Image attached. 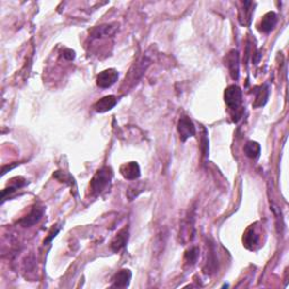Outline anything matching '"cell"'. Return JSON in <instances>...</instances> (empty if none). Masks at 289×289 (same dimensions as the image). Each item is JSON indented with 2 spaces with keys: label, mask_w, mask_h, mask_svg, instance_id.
<instances>
[{
  "label": "cell",
  "mask_w": 289,
  "mask_h": 289,
  "mask_svg": "<svg viewBox=\"0 0 289 289\" xmlns=\"http://www.w3.org/2000/svg\"><path fill=\"white\" fill-rule=\"evenodd\" d=\"M64 57L66 58L67 60H74L75 59V51H72L70 49H64Z\"/></svg>",
  "instance_id": "20"
},
{
  "label": "cell",
  "mask_w": 289,
  "mask_h": 289,
  "mask_svg": "<svg viewBox=\"0 0 289 289\" xmlns=\"http://www.w3.org/2000/svg\"><path fill=\"white\" fill-rule=\"evenodd\" d=\"M207 262H206V267L204 268L205 273L211 274L216 273L217 269V257L215 256V249L214 245H210V249H209V253L207 256Z\"/></svg>",
  "instance_id": "18"
},
{
  "label": "cell",
  "mask_w": 289,
  "mask_h": 289,
  "mask_svg": "<svg viewBox=\"0 0 289 289\" xmlns=\"http://www.w3.org/2000/svg\"><path fill=\"white\" fill-rule=\"evenodd\" d=\"M120 173L122 174V177L127 178V180L135 181L140 177V166L137 161H129L121 165L120 167Z\"/></svg>",
  "instance_id": "7"
},
{
  "label": "cell",
  "mask_w": 289,
  "mask_h": 289,
  "mask_svg": "<svg viewBox=\"0 0 289 289\" xmlns=\"http://www.w3.org/2000/svg\"><path fill=\"white\" fill-rule=\"evenodd\" d=\"M129 239V228L128 227H125L121 230H119L118 234L114 236V239L112 240L111 242V250L113 252H119L121 251L123 247L127 245Z\"/></svg>",
  "instance_id": "9"
},
{
  "label": "cell",
  "mask_w": 289,
  "mask_h": 289,
  "mask_svg": "<svg viewBox=\"0 0 289 289\" xmlns=\"http://www.w3.org/2000/svg\"><path fill=\"white\" fill-rule=\"evenodd\" d=\"M116 104H118V98L114 95H108L96 102L94 106H93V109L98 113H104L112 110Z\"/></svg>",
  "instance_id": "10"
},
{
  "label": "cell",
  "mask_w": 289,
  "mask_h": 289,
  "mask_svg": "<svg viewBox=\"0 0 289 289\" xmlns=\"http://www.w3.org/2000/svg\"><path fill=\"white\" fill-rule=\"evenodd\" d=\"M252 5H253V2H251V1L243 2L244 7H243V9L240 10V14H239V19H240L241 25H243V26L250 25L251 17H252V14H253V9L251 8V6Z\"/></svg>",
  "instance_id": "16"
},
{
  "label": "cell",
  "mask_w": 289,
  "mask_h": 289,
  "mask_svg": "<svg viewBox=\"0 0 289 289\" xmlns=\"http://www.w3.org/2000/svg\"><path fill=\"white\" fill-rule=\"evenodd\" d=\"M116 24H104V25L96 26L91 31L93 39H101L104 36H112L116 31Z\"/></svg>",
  "instance_id": "11"
},
{
  "label": "cell",
  "mask_w": 289,
  "mask_h": 289,
  "mask_svg": "<svg viewBox=\"0 0 289 289\" xmlns=\"http://www.w3.org/2000/svg\"><path fill=\"white\" fill-rule=\"evenodd\" d=\"M278 20L277 14L274 12H269L262 17L260 23V31L263 33H270L274 29Z\"/></svg>",
  "instance_id": "12"
},
{
  "label": "cell",
  "mask_w": 289,
  "mask_h": 289,
  "mask_svg": "<svg viewBox=\"0 0 289 289\" xmlns=\"http://www.w3.org/2000/svg\"><path fill=\"white\" fill-rule=\"evenodd\" d=\"M199 257V249L198 247H190L187 252H185V261L190 264V266H193V264L197 262Z\"/></svg>",
  "instance_id": "19"
},
{
  "label": "cell",
  "mask_w": 289,
  "mask_h": 289,
  "mask_svg": "<svg viewBox=\"0 0 289 289\" xmlns=\"http://www.w3.org/2000/svg\"><path fill=\"white\" fill-rule=\"evenodd\" d=\"M26 180L23 177H15L12 180V184L9 185L8 188L3 189L2 192H1V199H2V202L6 200L7 198H9L10 194H13L14 192H16L18 189L23 188L24 185H26Z\"/></svg>",
  "instance_id": "15"
},
{
  "label": "cell",
  "mask_w": 289,
  "mask_h": 289,
  "mask_svg": "<svg viewBox=\"0 0 289 289\" xmlns=\"http://www.w3.org/2000/svg\"><path fill=\"white\" fill-rule=\"evenodd\" d=\"M177 132L180 135L181 142H187L189 138L195 136V126L194 123L192 122V120L188 116H182V118L178 120L177 123Z\"/></svg>",
  "instance_id": "3"
},
{
  "label": "cell",
  "mask_w": 289,
  "mask_h": 289,
  "mask_svg": "<svg viewBox=\"0 0 289 289\" xmlns=\"http://www.w3.org/2000/svg\"><path fill=\"white\" fill-rule=\"evenodd\" d=\"M119 79L118 70L110 68L104 71L99 72L97 78H96V84L99 88H109L112 85H114Z\"/></svg>",
  "instance_id": "5"
},
{
  "label": "cell",
  "mask_w": 289,
  "mask_h": 289,
  "mask_svg": "<svg viewBox=\"0 0 289 289\" xmlns=\"http://www.w3.org/2000/svg\"><path fill=\"white\" fill-rule=\"evenodd\" d=\"M46 212V207L41 205L33 206L31 211L24 218L19 220V225L23 227H32L42 219V217Z\"/></svg>",
  "instance_id": "4"
},
{
  "label": "cell",
  "mask_w": 289,
  "mask_h": 289,
  "mask_svg": "<svg viewBox=\"0 0 289 289\" xmlns=\"http://www.w3.org/2000/svg\"><path fill=\"white\" fill-rule=\"evenodd\" d=\"M131 278H132L131 271L129 269H121L114 274V277L112 278L111 287H114V288L128 287Z\"/></svg>",
  "instance_id": "8"
},
{
  "label": "cell",
  "mask_w": 289,
  "mask_h": 289,
  "mask_svg": "<svg viewBox=\"0 0 289 289\" xmlns=\"http://www.w3.org/2000/svg\"><path fill=\"white\" fill-rule=\"evenodd\" d=\"M224 98H225V103L228 108L233 121L239 122L242 119L244 113L242 89L236 85H230L225 89Z\"/></svg>",
  "instance_id": "1"
},
{
  "label": "cell",
  "mask_w": 289,
  "mask_h": 289,
  "mask_svg": "<svg viewBox=\"0 0 289 289\" xmlns=\"http://www.w3.org/2000/svg\"><path fill=\"white\" fill-rule=\"evenodd\" d=\"M113 177V171L111 167L104 166L96 172L89 183V190L93 195H98L110 187Z\"/></svg>",
  "instance_id": "2"
},
{
  "label": "cell",
  "mask_w": 289,
  "mask_h": 289,
  "mask_svg": "<svg viewBox=\"0 0 289 289\" xmlns=\"http://www.w3.org/2000/svg\"><path fill=\"white\" fill-rule=\"evenodd\" d=\"M243 243L244 246L249 250H253L254 246L259 244V235H257L256 229H254L253 225H251L249 228L245 230V233H244Z\"/></svg>",
  "instance_id": "13"
},
{
  "label": "cell",
  "mask_w": 289,
  "mask_h": 289,
  "mask_svg": "<svg viewBox=\"0 0 289 289\" xmlns=\"http://www.w3.org/2000/svg\"><path fill=\"white\" fill-rule=\"evenodd\" d=\"M225 64L228 68V71L234 80H237L240 77V54L237 50H230L225 57Z\"/></svg>",
  "instance_id": "6"
},
{
  "label": "cell",
  "mask_w": 289,
  "mask_h": 289,
  "mask_svg": "<svg viewBox=\"0 0 289 289\" xmlns=\"http://www.w3.org/2000/svg\"><path fill=\"white\" fill-rule=\"evenodd\" d=\"M254 94H256V102H254V108H260L266 104L268 98H269V87L268 85H262L260 87L254 88Z\"/></svg>",
  "instance_id": "14"
},
{
  "label": "cell",
  "mask_w": 289,
  "mask_h": 289,
  "mask_svg": "<svg viewBox=\"0 0 289 289\" xmlns=\"http://www.w3.org/2000/svg\"><path fill=\"white\" fill-rule=\"evenodd\" d=\"M244 153L249 158H252V160H256L260 156L261 154V146L259 143L253 142V140H250L245 144L244 146Z\"/></svg>",
  "instance_id": "17"
}]
</instances>
